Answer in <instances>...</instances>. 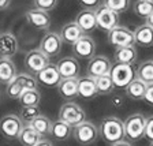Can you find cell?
<instances>
[{
	"instance_id": "6da1fadb",
	"label": "cell",
	"mask_w": 153,
	"mask_h": 146,
	"mask_svg": "<svg viewBox=\"0 0 153 146\" xmlns=\"http://www.w3.org/2000/svg\"><path fill=\"white\" fill-rule=\"evenodd\" d=\"M99 135L109 146L124 139V124L116 116H107L99 124Z\"/></svg>"
},
{
	"instance_id": "7a4b0ae2",
	"label": "cell",
	"mask_w": 153,
	"mask_h": 146,
	"mask_svg": "<svg viewBox=\"0 0 153 146\" xmlns=\"http://www.w3.org/2000/svg\"><path fill=\"white\" fill-rule=\"evenodd\" d=\"M124 124V137L128 139V142H137L141 138L145 137V127H146V118L142 113H133L130 115Z\"/></svg>"
},
{
	"instance_id": "3957f363",
	"label": "cell",
	"mask_w": 153,
	"mask_h": 146,
	"mask_svg": "<svg viewBox=\"0 0 153 146\" xmlns=\"http://www.w3.org/2000/svg\"><path fill=\"white\" fill-rule=\"evenodd\" d=\"M59 119L70 124L71 127H76V126L82 124L83 122H86V113L82 109V107L76 102L67 101L59 109Z\"/></svg>"
},
{
	"instance_id": "277c9868",
	"label": "cell",
	"mask_w": 153,
	"mask_h": 146,
	"mask_svg": "<svg viewBox=\"0 0 153 146\" xmlns=\"http://www.w3.org/2000/svg\"><path fill=\"white\" fill-rule=\"evenodd\" d=\"M111 79L115 85V89H126L135 78L137 74L134 71L133 66L128 64H115L112 66V70L109 73Z\"/></svg>"
},
{
	"instance_id": "5b68a950",
	"label": "cell",
	"mask_w": 153,
	"mask_h": 146,
	"mask_svg": "<svg viewBox=\"0 0 153 146\" xmlns=\"http://www.w3.org/2000/svg\"><path fill=\"white\" fill-rule=\"evenodd\" d=\"M99 137V127L92 122H83L82 124L73 128V138L82 146L92 145Z\"/></svg>"
},
{
	"instance_id": "8992f818",
	"label": "cell",
	"mask_w": 153,
	"mask_h": 146,
	"mask_svg": "<svg viewBox=\"0 0 153 146\" xmlns=\"http://www.w3.org/2000/svg\"><path fill=\"white\" fill-rule=\"evenodd\" d=\"M23 123L16 115H4L3 118L0 119V133L6 139L14 141L18 139L19 134L22 131Z\"/></svg>"
},
{
	"instance_id": "52a82bcc",
	"label": "cell",
	"mask_w": 153,
	"mask_h": 146,
	"mask_svg": "<svg viewBox=\"0 0 153 146\" xmlns=\"http://www.w3.org/2000/svg\"><path fill=\"white\" fill-rule=\"evenodd\" d=\"M108 42L115 48L131 47V45L135 44L134 32H131L126 26L118 25L116 27H114L108 32Z\"/></svg>"
},
{
	"instance_id": "ba28073f",
	"label": "cell",
	"mask_w": 153,
	"mask_h": 146,
	"mask_svg": "<svg viewBox=\"0 0 153 146\" xmlns=\"http://www.w3.org/2000/svg\"><path fill=\"white\" fill-rule=\"evenodd\" d=\"M62 45H63V41H62L59 33L47 32L44 36H42L38 49H40L45 56H48L49 59H51V57H55V56H57V55L60 53Z\"/></svg>"
},
{
	"instance_id": "9c48e42d",
	"label": "cell",
	"mask_w": 153,
	"mask_h": 146,
	"mask_svg": "<svg viewBox=\"0 0 153 146\" xmlns=\"http://www.w3.org/2000/svg\"><path fill=\"white\" fill-rule=\"evenodd\" d=\"M112 70V63L107 56L104 55H94L89 60L86 67V75L97 78V76L108 75Z\"/></svg>"
},
{
	"instance_id": "30bf717a",
	"label": "cell",
	"mask_w": 153,
	"mask_h": 146,
	"mask_svg": "<svg viewBox=\"0 0 153 146\" xmlns=\"http://www.w3.org/2000/svg\"><path fill=\"white\" fill-rule=\"evenodd\" d=\"M49 64V57L45 56L38 48L29 51L25 55V68L29 71V74H37Z\"/></svg>"
},
{
	"instance_id": "8fae6325",
	"label": "cell",
	"mask_w": 153,
	"mask_h": 146,
	"mask_svg": "<svg viewBox=\"0 0 153 146\" xmlns=\"http://www.w3.org/2000/svg\"><path fill=\"white\" fill-rule=\"evenodd\" d=\"M96 19H97V27L105 32H109L119 25V14L102 4L96 8Z\"/></svg>"
},
{
	"instance_id": "7c38bea8",
	"label": "cell",
	"mask_w": 153,
	"mask_h": 146,
	"mask_svg": "<svg viewBox=\"0 0 153 146\" xmlns=\"http://www.w3.org/2000/svg\"><path fill=\"white\" fill-rule=\"evenodd\" d=\"M73 47L74 57L76 59H82V60H90L96 55V42L89 34H85L81 37Z\"/></svg>"
},
{
	"instance_id": "4fadbf2b",
	"label": "cell",
	"mask_w": 153,
	"mask_h": 146,
	"mask_svg": "<svg viewBox=\"0 0 153 146\" xmlns=\"http://www.w3.org/2000/svg\"><path fill=\"white\" fill-rule=\"evenodd\" d=\"M36 79L40 85L47 86V87H55L60 83L62 76L59 74V70H57L56 64H48L44 70H41L40 73L36 74Z\"/></svg>"
},
{
	"instance_id": "5bb4252c",
	"label": "cell",
	"mask_w": 153,
	"mask_h": 146,
	"mask_svg": "<svg viewBox=\"0 0 153 146\" xmlns=\"http://www.w3.org/2000/svg\"><path fill=\"white\" fill-rule=\"evenodd\" d=\"M25 16L29 25L33 26L34 29H38V30H48L49 26H51L49 14L45 13V11H41V10L30 8L26 11Z\"/></svg>"
},
{
	"instance_id": "9a60e30c",
	"label": "cell",
	"mask_w": 153,
	"mask_h": 146,
	"mask_svg": "<svg viewBox=\"0 0 153 146\" xmlns=\"http://www.w3.org/2000/svg\"><path fill=\"white\" fill-rule=\"evenodd\" d=\"M56 67L59 70L62 79H66V78H78V74H79V63H78V59L74 56H67L63 57L56 63Z\"/></svg>"
},
{
	"instance_id": "2e32d148",
	"label": "cell",
	"mask_w": 153,
	"mask_h": 146,
	"mask_svg": "<svg viewBox=\"0 0 153 146\" xmlns=\"http://www.w3.org/2000/svg\"><path fill=\"white\" fill-rule=\"evenodd\" d=\"M76 25L82 29L85 34H89L97 27V19H96V10L92 8H83L76 14L75 18Z\"/></svg>"
},
{
	"instance_id": "e0dca14e",
	"label": "cell",
	"mask_w": 153,
	"mask_h": 146,
	"mask_svg": "<svg viewBox=\"0 0 153 146\" xmlns=\"http://www.w3.org/2000/svg\"><path fill=\"white\" fill-rule=\"evenodd\" d=\"M18 38L11 32L0 33V57L15 56L18 52Z\"/></svg>"
},
{
	"instance_id": "ac0fdd59",
	"label": "cell",
	"mask_w": 153,
	"mask_h": 146,
	"mask_svg": "<svg viewBox=\"0 0 153 146\" xmlns=\"http://www.w3.org/2000/svg\"><path fill=\"white\" fill-rule=\"evenodd\" d=\"M57 93L66 101H73L78 97V78H66L57 85Z\"/></svg>"
},
{
	"instance_id": "d6986e66",
	"label": "cell",
	"mask_w": 153,
	"mask_h": 146,
	"mask_svg": "<svg viewBox=\"0 0 153 146\" xmlns=\"http://www.w3.org/2000/svg\"><path fill=\"white\" fill-rule=\"evenodd\" d=\"M59 36H60L62 41H63L64 44L73 45V44H75V42L78 41L81 37H83V36H85V33L82 32V29H81L79 26L76 25L75 21H73V22L66 23V25L62 27Z\"/></svg>"
},
{
	"instance_id": "ffe728a7",
	"label": "cell",
	"mask_w": 153,
	"mask_h": 146,
	"mask_svg": "<svg viewBox=\"0 0 153 146\" xmlns=\"http://www.w3.org/2000/svg\"><path fill=\"white\" fill-rule=\"evenodd\" d=\"M78 96L82 97V99H86V100L94 99L96 96H99L94 78H92V76H89V75L78 78Z\"/></svg>"
},
{
	"instance_id": "44dd1931",
	"label": "cell",
	"mask_w": 153,
	"mask_h": 146,
	"mask_svg": "<svg viewBox=\"0 0 153 146\" xmlns=\"http://www.w3.org/2000/svg\"><path fill=\"white\" fill-rule=\"evenodd\" d=\"M134 38H135V44L140 47H153V27H150L146 23L137 26L134 30Z\"/></svg>"
},
{
	"instance_id": "7402d4cb",
	"label": "cell",
	"mask_w": 153,
	"mask_h": 146,
	"mask_svg": "<svg viewBox=\"0 0 153 146\" xmlns=\"http://www.w3.org/2000/svg\"><path fill=\"white\" fill-rule=\"evenodd\" d=\"M138 52L137 49L134 48V45L131 47H120L115 49L114 53V59L118 64H128V66H133L137 60Z\"/></svg>"
},
{
	"instance_id": "603a6c76",
	"label": "cell",
	"mask_w": 153,
	"mask_h": 146,
	"mask_svg": "<svg viewBox=\"0 0 153 146\" xmlns=\"http://www.w3.org/2000/svg\"><path fill=\"white\" fill-rule=\"evenodd\" d=\"M18 75L16 74V66L10 57H0V83L8 85L14 78Z\"/></svg>"
},
{
	"instance_id": "cb8c5ba5",
	"label": "cell",
	"mask_w": 153,
	"mask_h": 146,
	"mask_svg": "<svg viewBox=\"0 0 153 146\" xmlns=\"http://www.w3.org/2000/svg\"><path fill=\"white\" fill-rule=\"evenodd\" d=\"M73 128L74 127H71L66 122L57 119L56 122H52L51 135L57 141H67L70 137H73Z\"/></svg>"
},
{
	"instance_id": "d4e9b609",
	"label": "cell",
	"mask_w": 153,
	"mask_h": 146,
	"mask_svg": "<svg viewBox=\"0 0 153 146\" xmlns=\"http://www.w3.org/2000/svg\"><path fill=\"white\" fill-rule=\"evenodd\" d=\"M41 137L38 135V133L34 128L30 126V124H23L22 131L19 134L18 141L21 142L22 146H36L40 142Z\"/></svg>"
},
{
	"instance_id": "484cf974",
	"label": "cell",
	"mask_w": 153,
	"mask_h": 146,
	"mask_svg": "<svg viewBox=\"0 0 153 146\" xmlns=\"http://www.w3.org/2000/svg\"><path fill=\"white\" fill-rule=\"evenodd\" d=\"M146 87H148L146 83H143L142 81L135 78L124 90H126V96H127L128 99L138 101V100H143L145 93H146Z\"/></svg>"
},
{
	"instance_id": "4316f807",
	"label": "cell",
	"mask_w": 153,
	"mask_h": 146,
	"mask_svg": "<svg viewBox=\"0 0 153 146\" xmlns=\"http://www.w3.org/2000/svg\"><path fill=\"white\" fill-rule=\"evenodd\" d=\"M33 128L38 133V135L41 138H45L47 135H51V130H52V122L49 118H47L45 115H40L34 120L30 123Z\"/></svg>"
},
{
	"instance_id": "83f0119b",
	"label": "cell",
	"mask_w": 153,
	"mask_h": 146,
	"mask_svg": "<svg viewBox=\"0 0 153 146\" xmlns=\"http://www.w3.org/2000/svg\"><path fill=\"white\" fill-rule=\"evenodd\" d=\"M137 78L143 83L150 85L153 83V60H145L138 66L137 68Z\"/></svg>"
},
{
	"instance_id": "f1b7e54d",
	"label": "cell",
	"mask_w": 153,
	"mask_h": 146,
	"mask_svg": "<svg viewBox=\"0 0 153 146\" xmlns=\"http://www.w3.org/2000/svg\"><path fill=\"white\" fill-rule=\"evenodd\" d=\"M133 11L138 18L146 19L153 13V0H135L133 4Z\"/></svg>"
},
{
	"instance_id": "f546056e",
	"label": "cell",
	"mask_w": 153,
	"mask_h": 146,
	"mask_svg": "<svg viewBox=\"0 0 153 146\" xmlns=\"http://www.w3.org/2000/svg\"><path fill=\"white\" fill-rule=\"evenodd\" d=\"M21 102V107H30V105H38L41 101V94L38 92V89H30L25 90L18 99Z\"/></svg>"
},
{
	"instance_id": "4dcf8cb0",
	"label": "cell",
	"mask_w": 153,
	"mask_h": 146,
	"mask_svg": "<svg viewBox=\"0 0 153 146\" xmlns=\"http://www.w3.org/2000/svg\"><path fill=\"white\" fill-rule=\"evenodd\" d=\"M94 82H96V87H97V92L99 94H111L112 92L115 90V85L111 79V75H102V76H97L94 78Z\"/></svg>"
},
{
	"instance_id": "1f68e13d",
	"label": "cell",
	"mask_w": 153,
	"mask_h": 146,
	"mask_svg": "<svg viewBox=\"0 0 153 146\" xmlns=\"http://www.w3.org/2000/svg\"><path fill=\"white\" fill-rule=\"evenodd\" d=\"M41 115L40 107L38 105H30V107H21V115L19 119L22 120L23 124H30L37 116Z\"/></svg>"
},
{
	"instance_id": "d6a6232c",
	"label": "cell",
	"mask_w": 153,
	"mask_h": 146,
	"mask_svg": "<svg viewBox=\"0 0 153 146\" xmlns=\"http://www.w3.org/2000/svg\"><path fill=\"white\" fill-rule=\"evenodd\" d=\"M102 6L118 13L119 15L126 13L131 6V0H102Z\"/></svg>"
},
{
	"instance_id": "836d02e7",
	"label": "cell",
	"mask_w": 153,
	"mask_h": 146,
	"mask_svg": "<svg viewBox=\"0 0 153 146\" xmlns=\"http://www.w3.org/2000/svg\"><path fill=\"white\" fill-rule=\"evenodd\" d=\"M23 92H25V89H23V86L21 85V82L16 79V76L14 78V81H11V82L7 85V87H6V94H7V97L11 100H18Z\"/></svg>"
},
{
	"instance_id": "e575fe53",
	"label": "cell",
	"mask_w": 153,
	"mask_h": 146,
	"mask_svg": "<svg viewBox=\"0 0 153 146\" xmlns=\"http://www.w3.org/2000/svg\"><path fill=\"white\" fill-rule=\"evenodd\" d=\"M33 4H34V8L49 13V11L56 8L57 0H33Z\"/></svg>"
},
{
	"instance_id": "d590c367",
	"label": "cell",
	"mask_w": 153,
	"mask_h": 146,
	"mask_svg": "<svg viewBox=\"0 0 153 146\" xmlns=\"http://www.w3.org/2000/svg\"><path fill=\"white\" fill-rule=\"evenodd\" d=\"M145 138L153 142V115L146 118V127H145Z\"/></svg>"
},
{
	"instance_id": "8d00e7d4",
	"label": "cell",
	"mask_w": 153,
	"mask_h": 146,
	"mask_svg": "<svg viewBox=\"0 0 153 146\" xmlns=\"http://www.w3.org/2000/svg\"><path fill=\"white\" fill-rule=\"evenodd\" d=\"M81 6H83L85 8H92V10H96L99 6H101L102 1L101 0H78Z\"/></svg>"
},
{
	"instance_id": "74e56055",
	"label": "cell",
	"mask_w": 153,
	"mask_h": 146,
	"mask_svg": "<svg viewBox=\"0 0 153 146\" xmlns=\"http://www.w3.org/2000/svg\"><path fill=\"white\" fill-rule=\"evenodd\" d=\"M143 100H145V101H146L149 105H153V83L148 85L146 93H145V97H143Z\"/></svg>"
},
{
	"instance_id": "f35d334b",
	"label": "cell",
	"mask_w": 153,
	"mask_h": 146,
	"mask_svg": "<svg viewBox=\"0 0 153 146\" xmlns=\"http://www.w3.org/2000/svg\"><path fill=\"white\" fill-rule=\"evenodd\" d=\"M13 3V0H0V11H4L7 10Z\"/></svg>"
},
{
	"instance_id": "ab89813d",
	"label": "cell",
	"mask_w": 153,
	"mask_h": 146,
	"mask_svg": "<svg viewBox=\"0 0 153 146\" xmlns=\"http://www.w3.org/2000/svg\"><path fill=\"white\" fill-rule=\"evenodd\" d=\"M36 146H53V145H52V142H51L49 139H45V138H41V139H40V142H38Z\"/></svg>"
},
{
	"instance_id": "60d3db41",
	"label": "cell",
	"mask_w": 153,
	"mask_h": 146,
	"mask_svg": "<svg viewBox=\"0 0 153 146\" xmlns=\"http://www.w3.org/2000/svg\"><path fill=\"white\" fill-rule=\"evenodd\" d=\"M111 146H131V143L128 142V141H119V142H116V143H114V145H111Z\"/></svg>"
},
{
	"instance_id": "b9f144b4",
	"label": "cell",
	"mask_w": 153,
	"mask_h": 146,
	"mask_svg": "<svg viewBox=\"0 0 153 146\" xmlns=\"http://www.w3.org/2000/svg\"><path fill=\"white\" fill-rule=\"evenodd\" d=\"M145 21H146V22H145V23H146V25H149L150 27H153V13L150 14V15L148 16L146 19H145Z\"/></svg>"
},
{
	"instance_id": "7bdbcfd3",
	"label": "cell",
	"mask_w": 153,
	"mask_h": 146,
	"mask_svg": "<svg viewBox=\"0 0 153 146\" xmlns=\"http://www.w3.org/2000/svg\"><path fill=\"white\" fill-rule=\"evenodd\" d=\"M150 146H153V142H150Z\"/></svg>"
}]
</instances>
